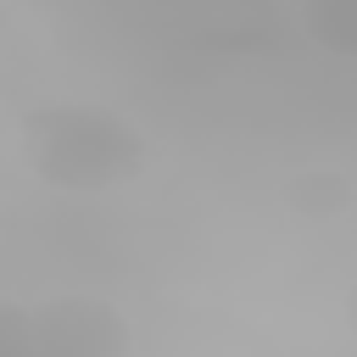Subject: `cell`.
<instances>
[{
    "label": "cell",
    "mask_w": 357,
    "mask_h": 357,
    "mask_svg": "<svg viewBox=\"0 0 357 357\" xmlns=\"http://www.w3.org/2000/svg\"><path fill=\"white\" fill-rule=\"evenodd\" d=\"M22 156L50 190L95 195L128 184L145 167V134L112 106L56 100L22 117Z\"/></svg>",
    "instance_id": "6da1fadb"
},
{
    "label": "cell",
    "mask_w": 357,
    "mask_h": 357,
    "mask_svg": "<svg viewBox=\"0 0 357 357\" xmlns=\"http://www.w3.org/2000/svg\"><path fill=\"white\" fill-rule=\"evenodd\" d=\"M134 329L100 296H50L33 307V357H128Z\"/></svg>",
    "instance_id": "7a4b0ae2"
},
{
    "label": "cell",
    "mask_w": 357,
    "mask_h": 357,
    "mask_svg": "<svg viewBox=\"0 0 357 357\" xmlns=\"http://www.w3.org/2000/svg\"><path fill=\"white\" fill-rule=\"evenodd\" d=\"M301 28L329 56H351L357 61V0H312L301 11Z\"/></svg>",
    "instance_id": "3957f363"
},
{
    "label": "cell",
    "mask_w": 357,
    "mask_h": 357,
    "mask_svg": "<svg viewBox=\"0 0 357 357\" xmlns=\"http://www.w3.org/2000/svg\"><path fill=\"white\" fill-rule=\"evenodd\" d=\"M290 206H296L301 218H312V223L340 218V212L351 206V184H346L340 173H296V178H290Z\"/></svg>",
    "instance_id": "277c9868"
},
{
    "label": "cell",
    "mask_w": 357,
    "mask_h": 357,
    "mask_svg": "<svg viewBox=\"0 0 357 357\" xmlns=\"http://www.w3.org/2000/svg\"><path fill=\"white\" fill-rule=\"evenodd\" d=\"M0 357H33V307L0 296Z\"/></svg>",
    "instance_id": "5b68a950"
},
{
    "label": "cell",
    "mask_w": 357,
    "mask_h": 357,
    "mask_svg": "<svg viewBox=\"0 0 357 357\" xmlns=\"http://www.w3.org/2000/svg\"><path fill=\"white\" fill-rule=\"evenodd\" d=\"M346 324H351V335H357V284L346 290Z\"/></svg>",
    "instance_id": "8992f818"
}]
</instances>
